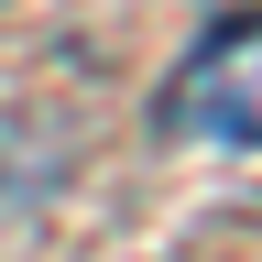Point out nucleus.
Segmentation results:
<instances>
[{"label": "nucleus", "instance_id": "f257e3e1", "mask_svg": "<svg viewBox=\"0 0 262 262\" xmlns=\"http://www.w3.org/2000/svg\"><path fill=\"white\" fill-rule=\"evenodd\" d=\"M164 131H175V142H196V153H251V164H262V11L219 22L208 44L175 66Z\"/></svg>", "mask_w": 262, "mask_h": 262}]
</instances>
